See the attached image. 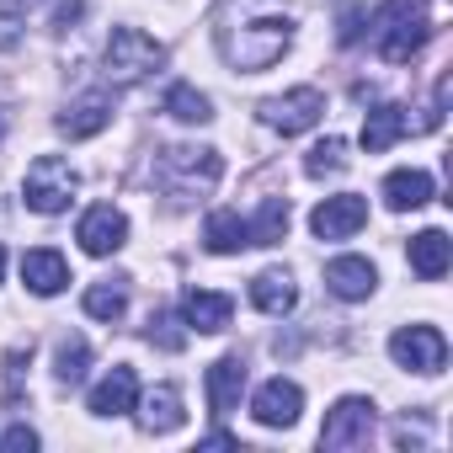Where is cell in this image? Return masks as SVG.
Segmentation results:
<instances>
[{"label": "cell", "instance_id": "cell-1", "mask_svg": "<svg viewBox=\"0 0 453 453\" xmlns=\"http://www.w3.org/2000/svg\"><path fill=\"white\" fill-rule=\"evenodd\" d=\"M208 27L219 59L241 75H262L294 49V12L283 0H219Z\"/></svg>", "mask_w": 453, "mask_h": 453}, {"label": "cell", "instance_id": "cell-2", "mask_svg": "<svg viewBox=\"0 0 453 453\" xmlns=\"http://www.w3.org/2000/svg\"><path fill=\"white\" fill-rule=\"evenodd\" d=\"M219 176H224V160H219V150H208V144H171V150L155 155V187H160L171 203H197V197H208V192L219 187Z\"/></svg>", "mask_w": 453, "mask_h": 453}, {"label": "cell", "instance_id": "cell-3", "mask_svg": "<svg viewBox=\"0 0 453 453\" xmlns=\"http://www.w3.org/2000/svg\"><path fill=\"white\" fill-rule=\"evenodd\" d=\"M432 43V12L426 0H384L373 17V49L384 65H411Z\"/></svg>", "mask_w": 453, "mask_h": 453}, {"label": "cell", "instance_id": "cell-4", "mask_svg": "<svg viewBox=\"0 0 453 453\" xmlns=\"http://www.w3.org/2000/svg\"><path fill=\"white\" fill-rule=\"evenodd\" d=\"M155 70H165V43L139 33V27H112L107 49H102V75L112 91H128V86H144Z\"/></svg>", "mask_w": 453, "mask_h": 453}, {"label": "cell", "instance_id": "cell-5", "mask_svg": "<svg viewBox=\"0 0 453 453\" xmlns=\"http://www.w3.org/2000/svg\"><path fill=\"white\" fill-rule=\"evenodd\" d=\"M75 192H81V176H75V165L65 155H38L27 165V176H22V203L33 213H43V219L49 213H65L75 203Z\"/></svg>", "mask_w": 453, "mask_h": 453}, {"label": "cell", "instance_id": "cell-6", "mask_svg": "<svg viewBox=\"0 0 453 453\" xmlns=\"http://www.w3.org/2000/svg\"><path fill=\"white\" fill-rule=\"evenodd\" d=\"M257 118H262L273 134L294 139V134H310V128L326 118V96H320L315 86H294V91H283V96H267V102L257 107Z\"/></svg>", "mask_w": 453, "mask_h": 453}, {"label": "cell", "instance_id": "cell-7", "mask_svg": "<svg viewBox=\"0 0 453 453\" xmlns=\"http://www.w3.org/2000/svg\"><path fill=\"white\" fill-rule=\"evenodd\" d=\"M389 357H395L405 373L432 379V373L448 368V336H442L437 326H400V331L389 336Z\"/></svg>", "mask_w": 453, "mask_h": 453}, {"label": "cell", "instance_id": "cell-8", "mask_svg": "<svg viewBox=\"0 0 453 453\" xmlns=\"http://www.w3.org/2000/svg\"><path fill=\"white\" fill-rule=\"evenodd\" d=\"M373 421H379V405L368 395H342L331 411H326V426H320V448H363L373 437Z\"/></svg>", "mask_w": 453, "mask_h": 453}, {"label": "cell", "instance_id": "cell-9", "mask_svg": "<svg viewBox=\"0 0 453 453\" xmlns=\"http://www.w3.org/2000/svg\"><path fill=\"white\" fill-rule=\"evenodd\" d=\"M363 224H368V197H357V192H336V197L315 203V213H310L315 241H352Z\"/></svg>", "mask_w": 453, "mask_h": 453}, {"label": "cell", "instance_id": "cell-10", "mask_svg": "<svg viewBox=\"0 0 453 453\" xmlns=\"http://www.w3.org/2000/svg\"><path fill=\"white\" fill-rule=\"evenodd\" d=\"M75 241H81L86 257H112V251H123V241H128V219H123V208H112V203L86 208Z\"/></svg>", "mask_w": 453, "mask_h": 453}, {"label": "cell", "instance_id": "cell-11", "mask_svg": "<svg viewBox=\"0 0 453 453\" xmlns=\"http://www.w3.org/2000/svg\"><path fill=\"white\" fill-rule=\"evenodd\" d=\"M299 411H304V389H299L294 379H283V373L267 379V384L251 395V416H257L262 426H273V432H278V426H294Z\"/></svg>", "mask_w": 453, "mask_h": 453}, {"label": "cell", "instance_id": "cell-12", "mask_svg": "<svg viewBox=\"0 0 453 453\" xmlns=\"http://www.w3.org/2000/svg\"><path fill=\"white\" fill-rule=\"evenodd\" d=\"M107 123H112V96H107V91H86V96L65 102V112L54 118V128H59L65 139H96Z\"/></svg>", "mask_w": 453, "mask_h": 453}, {"label": "cell", "instance_id": "cell-13", "mask_svg": "<svg viewBox=\"0 0 453 453\" xmlns=\"http://www.w3.org/2000/svg\"><path fill=\"white\" fill-rule=\"evenodd\" d=\"M181 320L197 336H219V331H230V320H235V299L230 294H213V288H192L181 299Z\"/></svg>", "mask_w": 453, "mask_h": 453}, {"label": "cell", "instance_id": "cell-14", "mask_svg": "<svg viewBox=\"0 0 453 453\" xmlns=\"http://www.w3.org/2000/svg\"><path fill=\"white\" fill-rule=\"evenodd\" d=\"M134 421H139V432H150V437L176 432V426L187 421V411H181V389H176V384H155L144 400H134Z\"/></svg>", "mask_w": 453, "mask_h": 453}, {"label": "cell", "instance_id": "cell-15", "mask_svg": "<svg viewBox=\"0 0 453 453\" xmlns=\"http://www.w3.org/2000/svg\"><path fill=\"white\" fill-rule=\"evenodd\" d=\"M326 288H331L336 299H347V304H363V299L379 288V273H373L368 257H331V262H326Z\"/></svg>", "mask_w": 453, "mask_h": 453}, {"label": "cell", "instance_id": "cell-16", "mask_svg": "<svg viewBox=\"0 0 453 453\" xmlns=\"http://www.w3.org/2000/svg\"><path fill=\"white\" fill-rule=\"evenodd\" d=\"M203 389H208V411H213V416L241 411V395H246V363H241L235 352H230V357H219V363L208 368Z\"/></svg>", "mask_w": 453, "mask_h": 453}, {"label": "cell", "instance_id": "cell-17", "mask_svg": "<svg viewBox=\"0 0 453 453\" xmlns=\"http://www.w3.org/2000/svg\"><path fill=\"white\" fill-rule=\"evenodd\" d=\"M22 283H27V294L54 299V294H65V288H70V262H65L59 251L38 246V251H27V257H22Z\"/></svg>", "mask_w": 453, "mask_h": 453}, {"label": "cell", "instance_id": "cell-18", "mask_svg": "<svg viewBox=\"0 0 453 453\" xmlns=\"http://www.w3.org/2000/svg\"><path fill=\"white\" fill-rule=\"evenodd\" d=\"M134 400H139V373H134V368H112L107 379H96V389H91L86 405H91V416L112 421V416H128Z\"/></svg>", "mask_w": 453, "mask_h": 453}, {"label": "cell", "instance_id": "cell-19", "mask_svg": "<svg viewBox=\"0 0 453 453\" xmlns=\"http://www.w3.org/2000/svg\"><path fill=\"white\" fill-rule=\"evenodd\" d=\"M405 134H411V118H405V107H400V102H379V107L363 118V150H368V155L395 150Z\"/></svg>", "mask_w": 453, "mask_h": 453}, {"label": "cell", "instance_id": "cell-20", "mask_svg": "<svg viewBox=\"0 0 453 453\" xmlns=\"http://www.w3.org/2000/svg\"><path fill=\"white\" fill-rule=\"evenodd\" d=\"M251 304H257L262 315L283 320V315L299 304V283H294L283 267H267V273H257V278H251Z\"/></svg>", "mask_w": 453, "mask_h": 453}, {"label": "cell", "instance_id": "cell-21", "mask_svg": "<svg viewBox=\"0 0 453 453\" xmlns=\"http://www.w3.org/2000/svg\"><path fill=\"white\" fill-rule=\"evenodd\" d=\"M384 203L395 213H411V208H426L432 203V171L421 165H405V171H389L384 176Z\"/></svg>", "mask_w": 453, "mask_h": 453}, {"label": "cell", "instance_id": "cell-22", "mask_svg": "<svg viewBox=\"0 0 453 453\" xmlns=\"http://www.w3.org/2000/svg\"><path fill=\"white\" fill-rule=\"evenodd\" d=\"M405 257H411V273H416V278L437 283V278L448 273V262H453V241H448L442 230H421V235H411Z\"/></svg>", "mask_w": 453, "mask_h": 453}, {"label": "cell", "instance_id": "cell-23", "mask_svg": "<svg viewBox=\"0 0 453 453\" xmlns=\"http://www.w3.org/2000/svg\"><path fill=\"white\" fill-rule=\"evenodd\" d=\"M203 246H208L213 257H235V251H246V246H251L246 219H241L235 208H213L208 224H203Z\"/></svg>", "mask_w": 453, "mask_h": 453}, {"label": "cell", "instance_id": "cell-24", "mask_svg": "<svg viewBox=\"0 0 453 453\" xmlns=\"http://www.w3.org/2000/svg\"><path fill=\"white\" fill-rule=\"evenodd\" d=\"M246 235H251V246H283V235H288V197H267L257 208V219H246Z\"/></svg>", "mask_w": 453, "mask_h": 453}, {"label": "cell", "instance_id": "cell-25", "mask_svg": "<svg viewBox=\"0 0 453 453\" xmlns=\"http://www.w3.org/2000/svg\"><path fill=\"white\" fill-rule=\"evenodd\" d=\"M123 310H128V278H102V283H91L86 288V315L91 320H123Z\"/></svg>", "mask_w": 453, "mask_h": 453}, {"label": "cell", "instance_id": "cell-26", "mask_svg": "<svg viewBox=\"0 0 453 453\" xmlns=\"http://www.w3.org/2000/svg\"><path fill=\"white\" fill-rule=\"evenodd\" d=\"M86 368H91V342H86V336H65V342L54 347V379H59L65 389H75V384L86 379Z\"/></svg>", "mask_w": 453, "mask_h": 453}, {"label": "cell", "instance_id": "cell-27", "mask_svg": "<svg viewBox=\"0 0 453 453\" xmlns=\"http://www.w3.org/2000/svg\"><path fill=\"white\" fill-rule=\"evenodd\" d=\"M165 112L176 118V123H208L213 118V102L197 91V86H187V81H176L171 91H165Z\"/></svg>", "mask_w": 453, "mask_h": 453}, {"label": "cell", "instance_id": "cell-28", "mask_svg": "<svg viewBox=\"0 0 453 453\" xmlns=\"http://www.w3.org/2000/svg\"><path fill=\"white\" fill-rule=\"evenodd\" d=\"M304 171H310L315 181L342 176V171H347V139H336V134H331V139H320V144L304 155Z\"/></svg>", "mask_w": 453, "mask_h": 453}, {"label": "cell", "instance_id": "cell-29", "mask_svg": "<svg viewBox=\"0 0 453 453\" xmlns=\"http://www.w3.org/2000/svg\"><path fill=\"white\" fill-rule=\"evenodd\" d=\"M176 326H181L176 315H150V342L165 347V352H176V347L187 342V331H176Z\"/></svg>", "mask_w": 453, "mask_h": 453}, {"label": "cell", "instance_id": "cell-30", "mask_svg": "<svg viewBox=\"0 0 453 453\" xmlns=\"http://www.w3.org/2000/svg\"><path fill=\"white\" fill-rule=\"evenodd\" d=\"M363 22H368V6H347V12H342V27H336V38L352 49V43L363 38Z\"/></svg>", "mask_w": 453, "mask_h": 453}, {"label": "cell", "instance_id": "cell-31", "mask_svg": "<svg viewBox=\"0 0 453 453\" xmlns=\"http://www.w3.org/2000/svg\"><path fill=\"white\" fill-rule=\"evenodd\" d=\"M81 12H86V0H54V6H49V27L65 33L70 22H81Z\"/></svg>", "mask_w": 453, "mask_h": 453}, {"label": "cell", "instance_id": "cell-32", "mask_svg": "<svg viewBox=\"0 0 453 453\" xmlns=\"http://www.w3.org/2000/svg\"><path fill=\"white\" fill-rule=\"evenodd\" d=\"M0 448H27L33 453L38 448V432L33 426H6V432H0Z\"/></svg>", "mask_w": 453, "mask_h": 453}, {"label": "cell", "instance_id": "cell-33", "mask_svg": "<svg viewBox=\"0 0 453 453\" xmlns=\"http://www.w3.org/2000/svg\"><path fill=\"white\" fill-rule=\"evenodd\" d=\"M203 448H235V437H230V432H208Z\"/></svg>", "mask_w": 453, "mask_h": 453}, {"label": "cell", "instance_id": "cell-34", "mask_svg": "<svg viewBox=\"0 0 453 453\" xmlns=\"http://www.w3.org/2000/svg\"><path fill=\"white\" fill-rule=\"evenodd\" d=\"M0 278H6V246H0Z\"/></svg>", "mask_w": 453, "mask_h": 453}]
</instances>
